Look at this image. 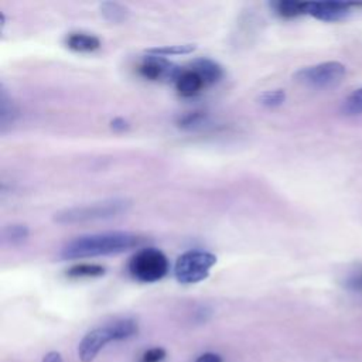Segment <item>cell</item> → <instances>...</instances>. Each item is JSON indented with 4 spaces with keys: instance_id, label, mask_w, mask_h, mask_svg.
Segmentation results:
<instances>
[{
    "instance_id": "cell-1",
    "label": "cell",
    "mask_w": 362,
    "mask_h": 362,
    "mask_svg": "<svg viewBox=\"0 0 362 362\" xmlns=\"http://www.w3.org/2000/svg\"><path fill=\"white\" fill-rule=\"evenodd\" d=\"M143 238L133 232L110 230L89 235H81L66 242L61 249V257L65 260L119 255L143 243Z\"/></svg>"
},
{
    "instance_id": "cell-2",
    "label": "cell",
    "mask_w": 362,
    "mask_h": 362,
    "mask_svg": "<svg viewBox=\"0 0 362 362\" xmlns=\"http://www.w3.org/2000/svg\"><path fill=\"white\" fill-rule=\"evenodd\" d=\"M139 331V325L133 318H122L109 324L96 327L86 332L78 345V358L81 362H92L98 354L112 341H123Z\"/></svg>"
},
{
    "instance_id": "cell-3",
    "label": "cell",
    "mask_w": 362,
    "mask_h": 362,
    "mask_svg": "<svg viewBox=\"0 0 362 362\" xmlns=\"http://www.w3.org/2000/svg\"><path fill=\"white\" fill-rule=\"evenodd\" d=\"M130 201L123 198H110L98 202L65 208L55 214L54 221L58 223H85L116 218L130 208Z\"/></svg>"
},
{
    "instance_id": "cell-4",
    "label": "cell",
    "mask_w": 362,
    "mask_h": 362,
    "mask_svg": "<svg viewBox=\"0 0 362 362\" xmlns=\"http://www.w3.org/2000/svg\"><path fill=\"white\" fill-rule=\"evenodd\" d=\"M216 260V256L206 250L184 252L175 260L174 277L181 284L199 283L209 276Z\"/></svg>"
},
{
    "instance_id": "cell-5",
    "label": "cell",
    "mask_w": 362,
    "mask_h": 362,
    "mask_svg": "<svg viewBox=\"0 0 362 362\" xmlns=\"http://www.w3.org/2000/svg\"><path fill=\"white\" fill-rule=\"evenodd\" d=\"M168 272L167 256L156 247H144L136 252L129 262V273L141 283L161 280Z\"/></svg>"
},
{
    "instance_id": "cell-6",
    "label": "cell",
    "mask_w": 362,
    "mask_h": 362,
    "mask_svg": "<svg viewBox=\"0 0 362 362\" xmlns=\"http://www.w3.org/2000/svg\"><path fill=\"white\" fill-rule=\"evenodd\" d=\"M345 76V66L338 61L321 62L305 66L294 74V79L313 89H328L337 86Z\"/></svg>"
},
{
    "instance_id": "cell-7",
    "label": "cell",
    "mask_w": 362,
    "mask_h": 362,
    "mask_svg": "<svg viewBox=\"0 0 362 362\" xmlns=\"http://www.w3.org/2000/svg\"><path fill=\"white\" fill-rule=\"evenodd\" d=\"M182 68L170 62L167 58L160 55L147 54L140 65L139 72L141 76L150 81H175Z\"/></svg>"
},
{
    "instance_id": "cell-8",
    "label": "cell",
    "mask_w": 362,
    "mask_h": 362,
    "mask_svg": "<svg viewBox=\"0 0 362 362\" xmlns=\"http://www.w3.org/2000/svg\"><path fill=\"white\" fill-rule=\"evenodd\" d=\"M355 3L344 1H305V14L321 21H341L351 14Z\"/></svg>"
},
{
    "instance_id": "cell-9",
    "label": "cell",
    "mask_w": 362,
    "mask_h": 362,
    "mask_svg": "<svg viewBox=\"0 0 362 362\" xmlns=\"http://www.w3.org/2000/svg\"><path fill=\"white\" fill-rule=\"evenodd\" d=\"M174 83H175L177 92L184 98H192V96L198 95L206 86L205 82L202 81V78L191 68L181 69V72L177 76V79L174 81Z\"/></svg>"
},
{
    "instance_id": "cell-10",
    "label": "cell",
    "mask_w": 362,
    "mask_h": 362,
    "mask_svg": "<svg viewBox=\"0 0 362 362\" xmlns=\"http://www.w3.org/2000/svg\"><path fill=\"white\" fill-rule=\"evenodd\" d=\"M189 68L202 78L206 86L216 83L223 75L222 66L209 58H197L189 64Z\"/></svg>"
},
{
    "instance_id": "cell-11",
    "label": "cell",
    "mask_w": 362,
    "mask_h": 362,
    "mask_svg": "<svg viewBox=\"0 0 362 362\" xmlns=\"http://www.w3.org/2000/svg\"><path fill=\"white\" fill-rule=\"evenodd\" d=\"M65 45L76 52H92L100 48V40L88 33H71L65 40Z\"/></svg>"
},
{
    "instance_id": "cell-12",
    "label": "cell",
    "mask_w": 362,
    "mask_h": 362,
    "mask_svg": "<svg viewBox=\"0 0 362 362\" xmlns=\"http://www.w3.org/2000/svg\"><path fill=\"white\" fill-rule=\"evenodd\" d=\"M106 273V269L100 264L93 263H79L66 270V276L71 279H83V277H100Z\"/></svg>"
},
{
    "instance_id": "cell-13",
    "label": "cell",
    "mask_w": 362,
    "mask_h": 362,
    "mask_svg": "<svg viewBox=\"0 0 362 362\" xmlns=\"http://www.w3.org/2000/svg\"><path fill=\"white\" fill-rule=\"evenodd\" d=\"M274 11L283 18H293L305 14V1H274L272 3Z\"/></svg>"
},
{
    "instance_id": "cell-14",
    "label": "cell",
    "mask_w": 362,
    "mask_h": 362,
    "mask_svg": "<svg viewBox=\"0 0 362 362\" xmlns=\"http://www.w3.org/2000/svg\"><path fill=\"white\" fill-rule=\"evenodd\" d=\"M100 13L105 17V20L110 21V23H123L127 16H129V10L116 1H105L100 4Z\"/></svg>"
},
{
    "instance_id": "cell-15",
    "label": "cell",
    "mask_w": 362,
    "mask_h": 362,
    "mask_svg": "<svg viewBox=\"0 0 362 362\" xmlns=\"http://www.w3.org/2000/svg\"><path fill=\"white\" fill-rule=\"evenodd\" d=\"M195 51L194 44H175V45H164V47H154L148 48L146 52L160 57H171V55H185Z\"/></svg>"
},
{
    "instance_id": "cell-16",
    "label": "cell",
    "mask_w": 362,
    "mask_h": 362,
    "mask_svg": "<svg viewBox=\"0 0 362 362\" xmlns=\"http://www.w3.org/2000/svg\"><path fill=\"white\" fill-rule=\"evenodd\" d=\"M28 235H30L28 228L25 225H20V223L8 225L3 230V239L6 242H8L10 245H20V243L25 242Z\"/></svg>"
},
{
    "instance_id": "cell-17",
    "label": "cell",
    "mask_w": 362,
    "mask_h": 362,
    "mask_svg": "<svg viewBox=\"0 0 362 362\" xmlns=\"http://www.w3.org/2000/svg\"><path fill=\"white\" fill-rule=\"evenodd\" d=\"M342 112L345 115H359V113H362V88L354 90L344 100Z\"/></svg>"
},
{
    "instance_id": "cell-18",
    "label": "cell",
    "mask_w": 362,
    "mask_h": 362,
    "mask_svg": "<svg viewBox=\"0 0 362 362\" xmlns=\"http://www.w3.org/2000/svg\"><path fill=\"white\" fill-rule=\"evenodd\" d=\"M14 113H16V110H14V106H13L11 100L7 98L6 90L1 89V96H0V122H1V127L7 126L8 122H13Z\"/></svg>"
},
{
    "instance_id": "cell-19",
    "label": "cell",
    "mask_w": 362,
    "mask_h": 362,
    "mask_svg": "<svg viewBox=\"0 0 362 362\" xmlns=\"http://www.w3.org/2000/svg\"><path fill=\"white\" fill-rule=\"evenodd\" d=\"M286 99V93L281 89H274V90H267L264 93L260 95L259 100L262 105L267 106V107H276L280 106Z\"/></svg>"
},
{
    "instance_id": "cell-20",
    "label": "cell",
    "mask_w": 362,
    "mask_h": 362,
    "mask_svg": "<svg viewBox=\"0 0 362 362\" xmlns=\"http://www.w3.org/2000/svg\"><path fill=\"white\" fill-rule=\"evenodd\" d=\"M167 356V352L161 346H154L143 352L140 356V362H161Z\"/></svg>"
},
{
    "instance_id": "cell-21",
    "label": "cell",
    "mask_w": 362,
    "mask_h": 362,
    "mask_svg": "<svg viewBox=\"0 0 362 362\" xmlns=\"http://www.w3.org/2000/svg\"><path fill=\"white\" fill-rule=\"evenodd\" d=\"M345 286L348 290L351 291H356V293H362V267L356 269L355 272H352L346 281H345Z\"/></svg>"
},
{
    "instance_id": "cell-22",
    "label": "cell",
    "mask_w": 362,
    "mask_h": 362,
    "mask_svg": "<svg viewBox=\"0 0 362 362\" xmlns=\"http://www.w3.org/2000/svg\"><path fill=\"white\" fill-rule=\"evenodd\" d=\"M204 117H205V116H204L202 113H188L187 116H184V117L180 120V126L187 127V129H192V127L198 126L199 123H202Z\"/></svg>"
},
{
    "instance_id": "cell-23",
    "label": "cell",
    "mask_w": 362,
    "mask_h": 362,
    "mask_svg": "<svg viewBox=\"0 0 362 362\" xmlns=\"http://www.w3.org/2000/svg\"><path fill=\"white\" fill-rule=\"evenodd\" d=\"M194 362H223L222 356L215 352H204Z\"/></svg>"
},
{
    "instance_id": "cell-24",
    "label": "cell",
    "mask_w": 362,
    "mask_h": 362,
    "mask_svg": "<svg viewBox=\"0 0 362 362\" xmlns=\"http://www.w3.org/2000/svg\"><path fill=\"white\" fill-rule=\"evenodd\" d=\"M41 362H64V359H62V356H61L59 352L51 351V352H48V354L44 355V358H42Z\"/></svg>"
},
{
    "instance_id": "cell-25",
    "label": "cell",
    "mask_w": 362,
    "mask_h": 362,
    "mask_svg": "<svg viewBox=\"0 0 362 362\" xmlns=\"http://www.w3.org/2000/svg\"><path fill=\"white\" fill-rule=\"evenodd\" d=\"M112 127L115 129V130H124V129H127V123H126V120H123V119H115V120H112Z\"/></svg>"
}]
</instances>
